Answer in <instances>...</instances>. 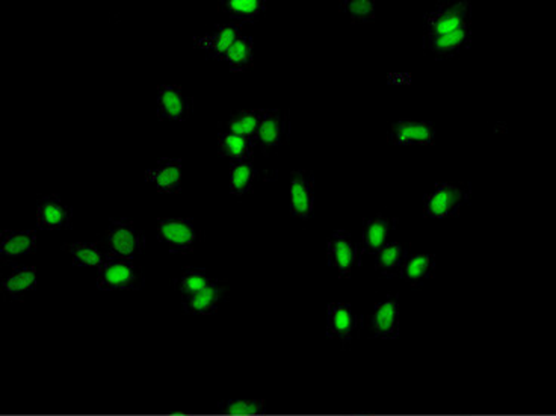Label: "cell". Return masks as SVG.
Wrapping results in <instances>:
<instances>
[{
    "instance_id": "1",
    "label": "cell",
    "mask_w": 556,
    "mask_h": 416,
    "mask_svg": "<svg viewBox=\"0 0 556 416\" xmlns=\"http://www.w3.org/2000/svg\"><path fill=\"white\" fill-rule=\"evenodd\" d=\"M98 243L104 245L109 257L133 259L142 252L144 235L133 221H109Z\"/></svg>"
},
{
    "instance_id": "2",
    "label": "cell",
    "mask_w": 556,
    "mask_h": 416,
    "mask_svg": "<svg viewBox=\"0 0 556 416\" xmlns=\"http://www.w3.org/2000/svg\"><path fill=\"white\" fill-rule=\"evenodd\" d=\"M470 196L472 190L463 183H437L434 191L426 197L424 216L433 220L455 218Z\"/></svg>"
},
{
    "instance_id": "3",
    "label": "cell",
    "mask_w": 556,
    "mask_h": 416,
    "mask_svg": "<svg viewBox=\"0 0 556 416\" xmlns=\"http://www.w3.org/2000/svg\"><path fill=\"white\" fill-rule=\"evenodd\" d=\"M98 273L97 286L102 291H135L142 282V272L133 259L109 257Z\"/></svg>"
},
{
    "instance_id": "4",
    "label": "cell",
    "mask_w": 556,
    "mask_h": 416,
    "mask_svg": "<svg viewBox=\"0 0 556 416\" xmlns=\"http://www.w3.org/2000/svg\"><path fill=\"white\" fill-rule=\"evenodd\" d=\"M470 24V4L468 0L461 2H446L435 6L434 11L425 17L426 35H446L457 29Z\"/></svg>"
},
{
    "instance_id": "5",
    "label": "cell",
    "mask_w": 556,
    "mask_h": 416,
    "mask_svg": "<svg viewBox=\"0 0 556 416\" xmlns=\"http://www.w3.org/2000/svg\"><path fill=\"white\" fill-rule=\"evenodd\" d=\"M158 238L169 252L187 254L196 250L200 232L189 218H160Z\"/></svg>"
},
{
    "instance_id": "6",
    "label": "cell",
    "mask_w": 556,
    "mask_h": 416,
    "mask_svg": "<svg viewBox=\"0 0 556 416\" xmlns=\"http://www.w3.org/2000/svg\"><path fill=\"white\" fill-rule=\"evenodd\" d=\"M289 111H278L272 109L268 111L267 116L263 118L262 125L259 127L258 132V147L262 150L265 156L269 154L272 150L278 149L280 145L287 144L289 140Z\"/></svg>"
},
{
    "instance_id": "7",
    "label": "cell",
    "mask_w": 556,
    "mask_h": 416,
    "mask_svg": "<svg viewBox=\"0 0 556 416\" xmlns=\"http://www.w3.org/2000/svg\"><path fill=\"white\" fill-rule=\"evenodd\" d=\"M314 182L310 170H294L290 173V206L292 216L307 221L314 212Z\"/></svg>"
},
{
    "instance_id": "8",
    "label": "cell",
    "mask_w": 556,
    "mask_h": 416,
    "mask_svg": "<svg viewBox=\"0 0 556 416\" xmlns=\"http://www.w3.org/2000/svg\"><path fill=\"white\" fill-rule=\"evenodd\" d=\"M327 253L328 261L341 277H350L360 257L357 244L345 230H337L333 234L328 241Z\"/></svg>"
},
{
    "instance_id": "9",
    "label": "cell",
    "mask_w": 556,
    "mask_h": 416,
    "mask_svg": "<svg viewBox=\"0 0 556 416\" xmlns=\"http://www.w3.org/2000/svg\"><path fill=\"white\" fill-rule=\"evenodd\" d=\"M192 98L178 85L158 87V117L162 122H185L191 116Z\"/></svg>"
},
{
    "instance_id": "10",
    "label": "cell",
    "mask_w": 556,
    "mask_h": 416,
    "mask_svg": "<svg viewBox=\"0 0 556 416\" xmlns=\"http://www.w3.org/2000/svg\"><path fill=\"white\" fill-rule=\"evenodd\" d=\"M435 141V127L430 122L399 120L392 123L388 143L396 147L408 145H433Z\"/></svg>"
},
{
    "instance_id": "11",
    "label": "cell",
    "mask_w": 556,
    "mask_h": 416,
    "mask_svg": "<svg viewBox=\"0 0 556 416\" xmlns=\"http://www.w3.org/2000/svg\"><path fill=\"white\" fill-rule=\"evenodd\" d=\"M70 206H67L59 197L55 194H46L38 199L37 223L41 230H59L70 225Z\"/></svg>"
},
{
    "instance_id": "12",
    "label": "cell",
    "mask_w": 556,
    "mask_h": 416,
    "mask_svg": "<svg viewBox=\"0 0 556 416\" xmlns=\"http://www.w3.org/2000/svg\"><path fill=\"white\" fill-rule=\"evenodd\" d=\"M242 37V28L239 23H225L216 26L215 31L203 37L194 38V46L207 51L214 60H221L230 47Z\"/></svg>"
},
{
    "instance_id": "13",
    "label": "cell",
    "mask_w": 556,
    "mask_h": 416,
    "mask_svg": "<svg viewBox=\"0 0 556 416\" xmlns=\"http://www.w3.org/2000/svg\"><path fill=\"white\" fill-rule=\"evenodd\" d=\"M35 230H5L0 235V257L5 263L20 261L26 254L37 252Z\"/></svg>"
},
{
    "instance_id": "14",
    "label": "cell",
    "mask_w": 556,
    "mask_h": 416,
    "mask_svg": "<svg viewBox=\"0 0 556 416\" xmlns=\"http://www.w3.org/2000/svg\"><path fill=\"white\" fill-rule=\"evenodd\" d=\"M359 319L348 303H332L328 306V337L334 341H351L356 337Z\"/></svg>"
},
{
    "instance_id": "15",
    "label": "cell",
    "mask_w": 556,
    "mask_h": 416,
    "mask_svg": "<svg viewBox=\"0 0 556 416\" xmlns=\"http://www.w3.org/2000/svg\"><path fill=\"white\" fill-rule=\"evenodd\" d=\"M470 40H472V23L466 24L463 28L446 33V35H440V37L425 33V49L437 60L451 58L459 55L460 51L469 47Z\"/></svg>"
},
{
    "instance_id": "16",
    "label": "cell",
    "mask_w": 556,
    "mask_h": 416,
    "mask_svg": "<svg viewBox=\"0 0 556 416\" xmlns=\"http://www.w3.org/2000/svg\"><path fill=\"white\" fill-rule=\"evenodd\" d=\"M396 299H386L375 306V310L368 317V328L375 337L383 339H396L399 335V321H397Z\"/></svg>"
},
{
    "instance_id": "17",
    "label": "cell",
    "mask_w": 556,
    "mask_h": 416,
    "mask_svg": "<svg viewBox=\"0 0 556 416\" xmlns=\"http://www.w3.org/2000/svg\"><path fill=\"white\" fill-rule=\"evenodd\" d=\"M229 292L225 282L212 279L211 283L201 290L198 294L183 300V310L189 315H211L216 312L221 300Z\"/></svg>"
},
{
    "instance_id": "18",
    "label": "cell",
    "mask_w": 556,
    "mask_h": 416,
    "mask_svg": "<svg viewBox=\"0 0 556 416\" xmlns=\"http://www.w3.org/2000/svg\"><path fill=\"white\" fill-rule=\"evenodd\" d=\"M145 178L158 191L176 194L182 188V161L169 158L158 161V164L145 173Z\"/></svg>"
},
{
    "instance_id": "19",
    "label": "cell",
    "mask_w": 556,
    "mask_h": 416,
    "mask_svg": "<svg viewBox=\"0 0 556 416\" xmlns=\"http://www.w3.org/2000/svg\"><path fill=\"white\" fill-rule=\"evenodd\" d=\"M396 220L388 217L378 216L366 220L363 229V243H361L360 256L363 254H377L381 248L388 244Z\"/></svg>"
},
{
    "instance_id": "20",
    "label": "cell",
    "mask_w": 556,
    "mask_h": 416,
    "mask_svg": "<svg viewBox=\"0 0 556 416\" xmlns=\"http://www.w3.org/2000/svg\"><path fill=\"white\" fill-rule=\"evenodd\" d=\"M267 113L268 111H265V109L234 111L225 122L221 123V132H229V134H234V135L245 136V138L256 141L259 127L262 125Z\"/></svg>"
},
{
    "instance_id": "21",
    "label": "cell",
    "mask_w": 556,
    "mask_h": 416,
    "mask_svg": "<svg viewBox=\"0 0 556 416\" xmlns=\"http://www.w3.org/2000/svg\"><path fill=\"white\" fill-rule=\"evenodd\" d=\"M37 285V268L32 265L13 268L8 276L2 279V291L5 300L20 301L31 294Z\"/></svg>"
},
{
    "instance_id": "22",
    "label": "cell",
    "mask_w": 556,
    "mask_h": 416,
    "mask_svg": "<svg viewBox=\"0 0 556 416\" xmlns=\"http://www.w3.org/2000/svg\"><path fill=\"white\" fill-rule=\"evenodd\" d=\"M62 250L73 257L77 267L93 268L100 272L108 263L109 254L100 243H67Z\"/></svg>"
},
{
    "instance_id": "23",
    "label": "cell",
    "mask_w": 556,
    "mask_h": 416,
    "mask_svg": "<svg viewBox=\"0 0 556 416\" xmlns=\"http://www.w3.org/2000/svg\"><path fill=\"white\" fill-rule=\"evenodd\" d=\"M258 143L245 136L234 135L229 132H220L218 135V153L232 161L252 160L254 147Z\"/></svg>"
},
{
    "instance_id": "24",
    "label": "cell",
    "mask_w": 556,
    "mask_h": 416,
    "mask_svg": "<svg viewBox=\"0 0 556 416\" xmlns=\"http://www.w3.org/2000/svg\"><path fill=\"white\" fill-rule=\"evenodd\" d=\"M218 10L223 14L230 15L232 19L252 23L265 14L267 4L263 0H227L218 4Z\"/></svg>"
},
{
    "instance_id": "25",
    "label": "cell",
    "mask_w": 556,
    "mask_h": 416,
    "mask_svg": "<svg viewBox=\"0 0 556 416\" xmlns=\"http://www.w3.org/2000/svg\"><path fill=\"white\" fill-rule=\"evenodd\" d=\"M433 274H434V256L425 254V253H417V254L407 256L399 276L407 282L408 285L417 286L426 279H431Z\"/></svg>"
},
{
    "instance_id": "26",
    "label": "cell",
    "mask_w": 556,
    "mask_h": 416,
    "mask_svg": "<svg viewBox=\"0 0 556 416\" xmlns=\"http://www.w3.org/2000/svg\"><path fill=\"white\" fill-rule=\"evenodd\" d=\"M408 245L406 243L387 244L377 253V265L384 276H399L407 259Z\"/></svg>"
},
{
    "instance_id": "27",
    "label": "cell",
    "mask_w": 556,
    "mask_h": 416,
    "mask_svg": "<svg viewBox=\"0 0 556 416\" xmlns=\"http://www.w3.org/2000/svg\"><path fill=\"white\" fill-rule=\"evenodd\" d=\"M252 40L250 37H241L220 61L225 62L230 70L234 73L251 70L254 67V53H252Z\"/></svg>"
},
{
    "instance_id": "28",
    "label": "cell",
    "mask_w": 556,
    "mask_h": 416,
    "mask_svg": "<svg viewBox=\"0 0 556 416\" xmlns=\"http://www.w3.org/2000/svg\"><path fill=\"white\" fill-rule=\"evenodd\" d=\"M254 185V165L252 160L232 161L230 162V192L234 197H242L251 191Z\"/></svg>"
},
{
    "instance_id": "29",
    "label": "cell",
    "mask_w": 556,
    "mask_h": 416,
    "mask_svg": "<svg viewBox=\"0 0 556 416\" xmlns=\"http://www.w3.org/2000/svg\"><path fill=\"white\" fill-rule=\"evenodd\" d=\"M211 277L207 276L206 272L196 270V268H183L180 276L174 281V286L182 299H189L192 295L198 294L201 290H205L211 283Z\"/></svg>"
},
{
    "instance_id": "30",
    "label": "cell",
    "mask_w": 556,
    "mask_h": 416,
    "mask_svg": "<svg viewBox=\"0 0 556 416\" xmlns=\"http://www.w3.org/2000/svg\"><path fill=\"white\" fill-rule=\"evenodd\" d=\"M339 6L350 17L351 23L368 24L375 22V4L372 0H341Z\"/></svg>"
},
{
    "instance_id": "31",
    "label": "cell",
    "mask_w": 556,
    "mask_h": 416,
    "mask_svg": "<svg viewBox=\"0 0 556 416\" xmlns=\"http://www.w3.org/2000/svg\"><path fill=\"white\" fill-rule=\"evenodd\" d=\"M265 411L267 402L263 400H230L220 404V411L225 415L254 416Z\"/></svg>"
}]
</instances>
